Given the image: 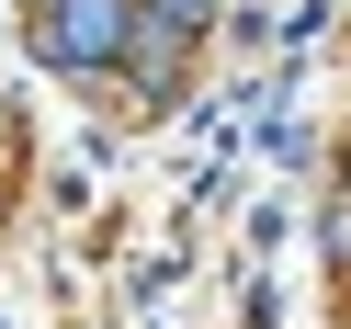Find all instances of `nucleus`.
I'll use <instances>...</instances> for the list:
<instances>
[{"instance_id":"f257e3e1","label":"nucleus","mask_w":351,"mask_h":329,"mask_svg":"<svg viewBox=\"0 0 351 329\" xmlns=\"http://www.w3.org/2000/svg\"><path fill=\"white\" fill-rule=\"evenodd\" d=\"M125 23H136V12H125V0H46V34H34V46L57 57V69H114L125 57Z\"/></svg>"},{"instance_id":"f03ea898","label":"nucleus","mask_w":351,"mask_h":329,"mask_svg":"<svg viewBox=\"0 0 351 329\" xmlns=\"http://www.w3.org/2000/svg\"><path fill=\"white\" fill-rule=\"evenodd\" d=\"M317 238H328V261H351V205H340V216H328V227H317Z\"/></svg>"},{"instance_id":"7ed1b4c3","label":"nucleus","mask_w":351,"mask_h":329,"mask_svg":"<svg viewBox=\"0 0 351 329\" xmlns=\"http://www.w3.org/2000/svg\"><path fill=\"white\" fill-rule=\"evenodd\" d=\"M34 12H46V0H34Z\"/></svg>"}]
</instances>
